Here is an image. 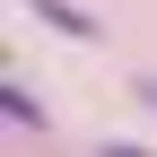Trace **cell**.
I'll return each mask as SVG.
<instances>
[{"label": "cell", "mask_w": 157, "mask_h": 157, "mask_svg": "<svg viewBox=\"0 0 157 157\" xmlns=\"http://www.w3.org/2000/svg\"><path fill=\"white\" fill-rule=\"evenodd\" d=\"M26 9L44 17V26H61V35H78V44L96 35V17H87V9H70V0H26Z\"/></svg>", "instance_id": "cell-1"}, {"label": "cell", "mask_w": 157, "mask_h": 157, "mask_svg": "<svg viewBox=\"0 0 157 157\" xmlns=\"http://www.w3.org/2000/svg\"><path fill=\"white\" fill-rule=\"evenodd\" d=\"M0 105H9V122H17V131H35V122H44V113H35V96L17 87V78H9V87H0Z\"/></svg>", "instance_id": "cell-2"}, {"label": "cell", "mask_w": 157, "mask_h": 157, "mask_svg": "<svg viewBox=\"0 0 157 157\" xmlns=\"http://www.w3.org/2000/svg\"><path fill=\"white\" fill-rule=\"evenodd\" d=\"M140 105H157V78H140Z\"/></svg>", "instance_id": "cell-3"}, {"label": "cell", "mask_w": 157, "mask_h": 157, "mask_svg": "<svg viewBox=\"0 0 157 157\" xmlns=\"http://www.w3.org/2000/svg\"><path fill=\"white\" fill-rule=\"evenodd\" d=\"M105 157H148V148H122V140H113V148H105Z\"/></svg>", "instance_id": "cell-4"}]
</instances>
